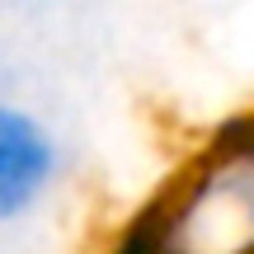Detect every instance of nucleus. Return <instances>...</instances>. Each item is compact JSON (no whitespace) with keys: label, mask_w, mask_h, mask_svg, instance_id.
Returning a JSON list of instances; mask_svg holds the SVG:
<instances>
[{"label":"nucleus","mask_w":254,"mask_h":254,"mask_svg":"<svg viewBox=\"0 0 254 254\" xmlns=\"http://www.w3.org/2000/svg\"><path fill=\"white\" fill-rule=\"evenodd\" d=\"M62 174V146L38 113L0 99V226L33 217Z\"/></svg>","instance_id":"f257e3e1"},{"label":"nucleus","mask_w":254,"mask_h":254,"mask_svg":"<svg viewBox=\"0 0 254 254\" xmlns=\"http://www.w3.org/2000/svg\"><path fill=\"white\" fill-rule=\"evenodd\" d=\"M104 254H179V250H174V240H170V212H165L160 193H155L141 212L127 217V226L109 240V250H104Z\"/></svg>","instance_id":"f03ea898"}]
</instances>
